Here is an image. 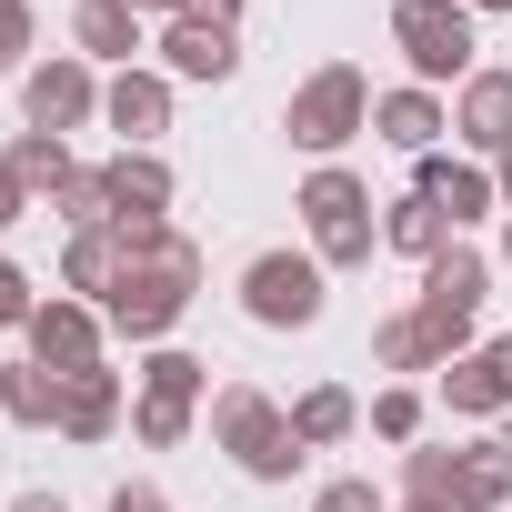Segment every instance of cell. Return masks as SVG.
Returning <instances> with one entry per match:
<instances>
[{
	"label": "cell",
	"instance_id": "cell-1",
	"mask_svg": "<svg viewBox=\"0 0 512 512\" xmlns=\"http://www.w3.org/2000/svg\"><path fill=\"white\" fill-rule=\"evenodd\" d=\"M362 121H372V91H362V71H342V61L312 71V81L292 91V111H282V131H292L302 151H332V141H352Z\"/></svg>",
	"mask_w": 512,
	"mask_h": 512
},
{
	"label": "cell",
	"instance_id": "cell-2",
	"mask_svg": "<svg viewBox=\"0 0 512 512\" xmlns=\"http://www.w3.org/2000/svg\"><path fill=\"white\" fill-rule=\"evenodd\" d=\"M211 432H221V442H231V452H241L251 472H262V482L302 462V442H292V412H272V402L251 392V382H231V392L211 402Z\"/></svg>",
	"mask_w": 512,
	"mask_h": 512
},
{
	"label": "cell",
	"instance_id": "cell-3",
	"mask_svg": "<svg viewBox=\"0 0 512 512\" xmlns=\"http://www.w3.org/2000/svg\"><path fill=\"white\" fill-rule=\"evenodd\" d=\"M241 302H251V322L302 332V322H322V262H302V251H262V262L241 272Z\"/></svg>",
	"mask_w": 512,
	"mask_h": 512
},
{
	"label": "cell",
	"instance_id": "cell-4",
	"mask_svg": "<svg viewBox=\"0 0 512 512\" xmlns=\"http://www.w3.org/2000/svg\"><path fill=\"white\" fill-rule=\"evenodd\" d=\"M392 41L412 51L422 81L472 71V11H462V0H402V11H392Z\"/></svg>",
	"mask_w": 512,
	"mask_h": 512
},
{
	"label": "cell",
	"instance_id": "cell-5",
	"mask_svg": "<svg viewBox=\"0 0 512 512\" xmlns=\"http://www.w3.org/2000/svg\"><path fill=\"white\" fill-rule=\"evenodd\" d=\"M302 211H312L322 262H372V201H362L352 171H312V181H302Z\"/></svg>",
	"mask_w": 512,
	"mask_h": 512
},
{
	"label": "cell",
	"instance_id": "cell-6",
	"mask_svg": "<svg viewBox=\"0 0 512 512\" xmlns=\"http://www.w3.org/2000/svg\"><path fill=\"white\" fill-rule=\"evenodd\" d=\"M452 131L472 151H512V71H472L462 101H452Z\"/></svg>",
	"mask_w": 512,
	"mask_h": 512
},
{
	"label": "cell",
	"instance_id": "cell-7",
	"mask_svg": "<svg viewBox=\"0 0 512 512\" xmlns=\"http://www.w3.org/2000/svg\"><path fill=\"white\" fill-rule=\"evenodd\" d=\"M21 332H31V352H41V372H61V382H71V372H91V342H101V332H91V312H71V302H51V312H31Z\"/></svg>",
	"mask_w": 512,
	"mask_h": 512
},
{
	"label": "cell",
	"instance_id": "cell-8",
	"mask_svg": "<svg viewBox=\"0 0 512 512\" xmlns=\"http://www.w3.org/2000/svg\"><path fill=\"white\" fill-rule=\"evenodd\" d=\"M161 51H171V71H181V81H231V71H241V51H231V31H221V21H171V41H161Z\"/></svg>",
	"mask_w": 512,
	"mask_h": 512
},
{
	"label": "cell",
	"instance_id": "cell-9",
	"mask_svg": "<svg viewBox=\"0 0 512 512\" xmlns=\"http://www.w3.org/2000/svg\"><path fill=\"white\" fill-rule=\"evenodd\" d=\"M81 111H91V71H81V61H51V71H31V131H51V141H61Z\"/></svg>",
	"mask_w": 512,
	"mask_h": 512
},
{
	"label": "cell",
	"instance_id": "cell-10",
	"mask_svg": "<svg viewBox=\"0 0 512 512\" xmlns=\"http://www.w3.org/2000/svg\"><path fill=\"white\" fill-rule=\"evenodd\" d=\"M101 191H111V221H161L171 171H161V161H141V151H121V161L101 171Z\"/></svg>",
	"mask_w": 512,
	"mask_h": 512
},
{
	"label": "cell",
	"instance_id": "cell-11",
	"mask_svg": "<svg viewBox=\"0 0 512 512\" xmlns=\"http://www.w3.org/2000/svg\"><path fill=\"white\" fill-rule=\"evenodd\" d=\"M111 422H121V382H111L101 362L71 372V382H61V432H71V442H101Z\"/></svg>",
	"mask_w": 512,
	"mask_h": 512
},
{
	"label": "cell",
	"instance_id": "cell-12",
	"mask_svg": "<svg viewBox=\"0 0 512 512\" xmlns=\"http://www.w3.org/2000/svg\"><path fill=\"white\" fill-rule=\"evenodd\" d=\"M502 402H512V342L452 362V412H502Z\"/></svg>",
	"mask_w": 512,
	"mask_h": 512
},
{
	"label": "cell",
	"instance_id": "cell-13",
	"mask_svg": "<svg viewBox=\"0 0 512 512\" xmlns=\"http://www.w3.org/2000/svg\"><path fill=\"white\" fill-rule=\"evenodd\" d=\"M0 181H11V191L31 201V191H71L81 171L61 161V141H51V131H31V141H11V161H0Z\"/></svg>",
	"mask_w": 512,
	"mask_h": 512
},
{
	"label": "cell",
	"instance_id": "cell-14",
	"mask_svg": "<svg viewBox=\"0 0 512 512\" xmlns=\"http://www.w3.org/2000/svg\"><path fill=\"white\" fill-rule=\"evenodd\" d=\"M472 302H482V251H462V241H452L442 262L422 272V312H472Z\"/></svg>",
	"mask_w": 512,
	"mask_h": 512
},
{
	"label": "cell",
	"instance_id": "cell-15",
	"mask_svg": "<svg viewBox=\"0 0 512 512\" xmlns=\"http://www.w3.org/2000/svg\"><path fill=\"white\" fill-rule=\"evenodd\" d=\"M372 121H382V141H402V151H432V131H442V101H432V91H382V101H372Z\"/></svg>",
	"mask_w": 512,
	"mask_h": 512
},
{
	"label": "cell",
	"instance_id": "cell-16",
	"mask_svg": "<svg viewBox=\"0 0 512 512\" xmlns=\"http://www.w3.org/2000/svg\"><path fill=\"white\" fill-rule=\"evenodd\" d=\"M422 201H432L442 221H482V211H492V181H482V171H452V161H422Z\"/></svg>",
	"mask_w": 512,
	"mask_h": 512
},
{
	"label": "cell",
	"instance_id": "cell-17",
	"mask_svg": "<svg viewBox=\"0 0 512 512\" xmlns=\"http://www.w3.org/2000/svg\"><path fill=\"white\" fill-rule=\"evenodd\" d=\"M71 41H81L91 61H131V51H141V31H131V11H121V0H81Z\"/></svg>",
	"mask_w": 512,
	"mask_h": 512
},
{
	"label": "cell",
	"instance_id": "cell-18",
	"mask_svg": "<svg viewBox=\"0 0 512 512\" xmlns=\"http://www.w3.org/2000/svg\"><path fill=\"white\" fill-rule=\"evenodd\" d=\"M111 121H121L131 141H151V131L171 121V91H161L151 71H121V81H111Z\"/></svg>",
	"mask_w": 512,
	"mask_h": 512
},
{
	"label": "cell",
	"instance_id": "cell-19",
	"mask_svg": "<svg viewBox=\"0 0 512 512\" xmlns=\"http://www.w3.org/2000/svg\"><path fill=\"white\" fill-rule=\"evenodd\" d=\"M412 512H472L462 452H412Z\"/></svg>",
	"mask_w": 512,
	"mask_h": 512
},
{
	"label": "cell",
	"instance_id": "cell-20",
	"mask_svg": "<svg viewBox=\"0 0 512 512\" xmlns=\"http://www.w3.org/2000/svg\"><path fill=\"white\" fill-rule=\"evenodd\" d=\"M462 492H472V512H482V502H512V442H502V432L462 452Z\"/></svg>",
	"mask_w": 512,
	"mask_h": 512
},
{
	"label": "cell",
	"instance_id": "cell-21",
	"mask_svg": "<svg viewBox=\"0 0 512 512\" xmlns=\"http://www.w3.org/2000/svg\"><path fill=\"white\" fill-rule=\"evenodd\" d=\"M0 412L11 422H61V372H0Z\"/></svg>",
	"mask_w": 512,
	"mask_h": 512
},
{
	"label": "cell",
	"instance_id": "cell-22",
	"mask_svg": "<svg viewBox=\"0 0 512 512\" xmlns=\"http://www.w3.org/2000/svg\"><path fill=\"white\" fill-rule=\"evenodd\" d=\"M382 231H392L402 251H422V262H442V251H452V241H442V211H432L422 191H412V201H392V221H382Z\"/></svg>",
	"mask_w": 512,
	"mask_h": 512
},
{
	"label": "cell",
	"instance_id": "cell-23",
	"mask_svg": "<svg viewBox=\"0 0 512 512\" xmlns=\"http://www.w3.org/2000/svg\"><path fill=\"white\" fill-rule=\"evenodd\" d=\"M352 432V392H302L292 402V442H342Z\"/></svg>",
	"mask_w": 512,
	"mask_h": 512
},
{
	"label": "cell",
	"instance_id": "cell-24",
	"mask_svg": "<svg viewBox=\"0 0 512 512\" xmlns=\"http://www.w3.org/2000/svg\"><path fill=\"white\" fill-rule=\"evenodd\" d=\"M392 372H412V362H432V332H422V312H402V322H382V342H372Z\"/></svg>",
	"mask_w": 512,
	"mask_h": 512
},
{
	"label": "cell",
	"instance_id": "cell-25",
	"mask_svg": "<svg viewBox=\"0 0 512 512\" xmlns=\"http://www.w3.org/2000/svg\"><path fill=\"white\" fill-rule=\"evenodd\" d=\"M141 392H151V402H191V392H201V362H191V352H161V362L141 372Z\"/></svg>",
	"mask_w": 512,
	"mask_h": 512
},
{
	"label": "cell",
	"instance_id": "cell-26",
	"mask_svg": "<svg viewBox=\"0 0 512 512\" xmlns=\"http://www.w3.org/2000/svg\"><path fill=\"white\" fill-rule=\"evenodd\" d=\"M372 432H382V442H412V432H422V402H412V392H382V402H372Z\"/></svg>",
	"mask_w": 512,
	"mask_h": 512
},
{
	"label": "cell",
	"instance_id": "cell-27",
	"mask_svg": "<svg viewBox=\"0 0 512 512\" xmlns=\"http://www.w3.org/2000/svg\"><path fill=\"white\" fill-rule=\"evenodd\" d=\"M191 432V402H151L141 392V442H181Z\"/></svg>",
	"mask_w": 512,
	"mask_h": 512
},
{
	"label": "cell",
	"instance_id": "cell-28",
	"mask_svg": "<svg viewBox=\"0 0 512 512\" xmlns=\"http://www.w3.org/2000/svg\"><path fill=\"white\" fill-rule=\"evenodd\" d=\"M31 51V11H21V0H0V61H21Z\"/></svg>",
	"mask_w": 512,
	"mask_h": 512
},
{
	"label": "cell",
	"instance_id": "cell-29",
	"mask_svg": "<svg viewBox=\"0 0 512 512\" xmlns=\"http://www.w3.org/2000/svg\"><path fill=\"white\" fill-rule=\"evenodd\" d=\"M312 512H382V502H372V482H332Z\"/></svg>",
	"mask_w": 512,
	"mask_h": 512
},
{
	"label": "cell",
	"instance_id": "cell-30",
	"mask_svg": "<svg viewBox=\"0 0 512 512\" xmlns=\"http://www.w3.org/2000/svg\"><path fill=\"white\" fill-rule=\"evenodd\" d=\"M0 322H31V282H21L11 262H0Z\"/></svg>",
	"mask_w": 512,
	"mask_h": 512
},
{
	"label": "cell",
	"instance_id": "cell-31",
	"mask_svg": "<svg viewBox=\"0 0 512 512\" xmlns=\"http://www.w3.org/2000/svg\"><path fill=\"white\" fill-rule=\"evenodd\" d=\"M111 512H161V492H151V482H121V492H111Z\"/></svg>",
	"mask_w": 512,
	"mask_h": 512
},
{
	"label": "cell",
	"instance_id": "cell-32",
	"mask_svg": "<svg viewBox=\"0 0 512 512\" xmlns=\"http://www.w3.org/2000/svg\"><path fill=\"white\" fill-rule=\"evenodd\" d=\"M231 11H241V0H191V21H221V31H231Z\"/></svg>",
	"mask_w": 512,
	"mask_h": 512
},
{
	"label": "cell",
	"instance_id": "cell-33",
	"mask_svg": "<svg viewBox=\"0 0 512 512\" xmlns=\"http://www.w3.org/2000/svg\"><path fill=\"white\" fill-rule=\"evenodd\" d=\"M11 211H21V191H11V181H0V221H11Z\"/></svg>",
	"mask_w": 512,
	"mask_h": 512
},
{
	"label": "cell",
	"instance_id": "cell-34",
	"mask_svg": "<svg viewBox=\"0 0 512 512\" xmlns=\"http://www.w3.org/2000/svg\"><path fill=\"white\" fill-rule=\"evenodd\" d=\"M21 512H61V502H51V492H31V502H21Z\"/></svg>",
	"mask_w": 512,
	"mask_h": 512
},
{
	"label": "cell",
	"instance_id": "cell-35",
	"mask_svg": "<svg viewBox=\"0 0 512 512\" xmlns=\"http://www.w3.org/2000/svg\"><path fill=\"white\" fill-rule=\"evenodd\" d=\"M502 191H512V151H502Z\"/></svg>",
	"mask_w": 512,
	"mask_h": 512
},
{
	"label": "cell",
	"instance_id": "cell-36",
	"mask_svg": "<svg viewBox=\"0 0 512 512\" xmlns=\"http://www.w3.org/2000/svg\"><path fill=\"white\" fill-rule=\"evenodd\" d=\"M482 11H512V0H482Z\"/></svg>",
	"mask_w": 512,
	"mask_h": 512
},
{
	"label": "cell",
	"instance_id": "cell-37",
	"mask_svg": "<svg viewBox=\"0 0 512 512\" xmlns=\"http://www.w3.org/2000/svg\"><path fill=\"white\" fill-rule=\"evenodd\" d=\"M502 251H512V231H502Z\"/></svg>",
	"mask_w": 512,
	"mask_h": 512
}]
</instances>
